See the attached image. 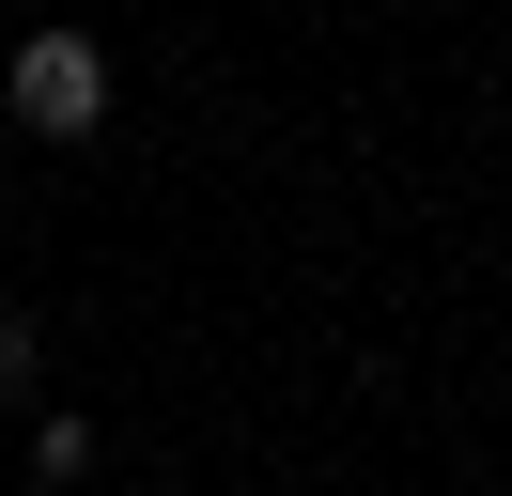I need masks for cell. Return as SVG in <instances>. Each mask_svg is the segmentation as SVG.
I'll return each mask as SVG.
<instances>
[{
    "label": "cell",
    "mask_w": 512,
    "mask_h": 496,
    "mask_svg": "<svg viewBox=\"0 0 512 496\" xmlns=\"http://www.w3.org/2000/svg\"><path fill=\"white\" fill-rule=\"evenodd\" d=\"M16 388H47V326H32V310H0V403H16Z\"/></svg>",
    "instance_id": "3"
},
{
    "label": "cell",
    "mask_w": 512,
    "mask_h": 496,
    "mask_svg": "<svg viewBox=\"0 0 512 496\" xmlns=\"http://www.w3.org/2000/svg\"><path fill=\"white\" fill-rule=\"evenodd\" d=\"M32 481H47V496L94 481V419H78V403H47V419H32Z\"/></svg>",
    "instance_id": "2"
},
{
    "label": "cell",
    "mask_w": 512,
    "mask_h": 496,
    "mask_svg": "<svg viewBox=\"0 0 512 496\" xmlns=\"http://www.w3.org/2000/svg\"><path fill=\"white\" fill-rule=\"evenodd\" d=\"M0 109L32 124V140H94V124H109V47L78 16H32L16 62H0Z\"/></svg>",
    "instance_id": "1"
}]
</instances>
